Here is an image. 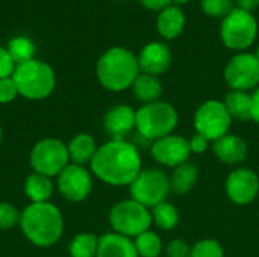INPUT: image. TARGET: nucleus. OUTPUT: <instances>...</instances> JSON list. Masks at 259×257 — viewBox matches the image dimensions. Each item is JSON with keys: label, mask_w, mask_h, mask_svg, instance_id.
Listing matches in <instances>:
<instances>
[{"label": "nucleus", "mask_w": 259, "mask_h": 257, "mask_svg": "<svg viewBox=\"0 0 259 257\" xmlns=\"http://www.w3.org/2000/svg\"><path fill=\"white\" fill-rule=\"evenodd\" d=\"M91 173L106 185L129 186L143 170L140 150L126 139H111L102 144L91 164Z\"/></svg>", "instance_id": "obj_1"}, {"label": "nucleus", "mask_w": 259, "mask_h": 257, "mask_svg": "<svg viewBox=\"0 0 259 257\" xmlns=\"http://www.w3.org/2000/svg\"><path fill=\"white\" fill-rule=\"evenodd\" d=\"M20 227L27 241L36 247H50L59 241L64 220L59 209L47 203H30L21 212Z\"/></svg>", "instance_id": "obj_2"}, {"label": "nucleus", "mask_w": 259, "mask_h": 257, "mask_svg": "<svg viewBox=\"0 0 259 257\" xmlns=\"http://www.w3.org/2000/svg\"><path fill=\"white\" fill-rule=\"evenodd\" d=\"M97 79L100 85L112 92L132 88L140 76L138 58L127 48L114 47L106 50L97 62Z\"/></svg>", "instance_id": "obj_3"}, {"label": "nucleus", "mask_w": 259, "mask_h": 257, "mask_svg": "<svg viewBox=\"0 0 259 257\" xmlns=\"http://www.w3.org/2000/svg\"><path fill=\"white\" fill-rule=\"evenodd\" d=\"M179 123V114L176 108L167 101H153L143 105L137 111L135 129L138 135L147 141H156L167 135H171Z\"/></svg>", "instance_id": "obj_4"}, {"label": "nucleus", "mask_w": 259, "mask_h": 257, "mask_svg": "<svg viewBox=\"0 0 259 257\" xmlns=\"http://www.w3.org/2000/svg\"><path fill=\"white\" fill-rule=\"evenodd\" d=\"M18 94L29 100H42L52 94L56 85L53 70L36 59L18 64L12 74Z\"/></svg>", "instance_id": "obj_5"}, {"label": "nucleus", "mask_w": 259, "mask_h": 257, "mask_svg": "<svg viewBox=\"0 0 259 257\" xmlns=\"http://www.w3.org/2000/svg\"><path fill=\"white\" fill-rule=\"evenodd\" d=\"M152 223L150 209L132 198L115 203L109 211V224L112 230L131 239L150 230Z\"/></svg>", "instance_id": "obj_6"}, {"label": "nucleus", "mask_w": 259, "mask_h": 257, "mask_svg": "<svg viewBox=\"0 0 259 257\" xmlns=\"http://www.w3.org/2000/svg\"><path fill=\"white\" fill-rule=\"evenodd\" d=\"M258 35V21L252 12L234 8L220 26V36L223 44L232 50H246L250 47Z\"/></svg>", "instance_id": "obj_7"}, {"label": "nucleus", "mask_w": 259, "mask_h": 257, "mask_svg": "<svg viewBox=\"0 0 259 257\" xmlns=\"http://www.w3.org/2000/svg\"><path fill=\"white\" fill-rule=\"evenodd\" d=\"M131 198L152 209L162 201H167L170 189V177L158 168H146L129 185Z\"/></svg>", "instance_id": "obj_8"}, {"label": "nucleus", "mask_w": 259, "mask_h": 257, "mask_svg": "<svg viewBox=\"0 0 259 257\" xmlns=\"http://www.w3.org/2000/svg\"><path fill=\"white\" fill-rule=\"evenodd\" d=\"M29 162L33 173L52 179L55 176H59L61 171L70 164L68 148L62 141L56 138L41 139L32 147Z\"/></svg>", "instance_id": "obj_9"}, {"label": "nucleus", "mask_w": 259, "mask_h": 257, "mask_svg": "<svg viewBox=\"0 0 259 257\" xmlns=\"http://www.w3.org/2000/svg\"><path fill=\"white\" fill-rule=\"evenodd\" d=\"M232 118L220 100H206L194 112V129L196 133L203 135L209 141H217L229 133L232 126Z\"/></svg>", "instance_id": "obj_10"}, {"label": "nucleus", "mask_w": 259, "mask_h": 257, "mask_svg": "<svg viewBox=\"0 0 259 257\" xmlns=\"http://www.w3.org/2000/svg\"><path fill=\"white\" fill-rule=\"evenodd\" d=\"M225 80L234 91H250L259 85V61L252 53H238L225 67Z\"/></svg>", "instance_id": "obj_11"}, {"label": "nucleus", "mask_w": 259, "mask_h": 257, "mask_svg": "<svg viewBox=\"0 0 259 257\" xmlns=\"http://www.w3.org/2000/svg\"><path fill=\"white\" fill-rule=\"evenodd\" d=\"M59 194L71 203H80L93 191V176L83 165L68 164L58 176Z\"/></svg>", "instance_id": "obj_12"}, {"label": "nucleus", "mask_w": 259, "mask_h": 257, "mask_svg": "<svg viewBox=\"0 0 259 257\" xmlns=\"http://www.w3.org/2000/svg\"><path fill=\"white\" fill-rule=\"evenodd\" d=\"M150 155L159 165H164L167 168H176L188 162L191 156V148L187 138L171 133L153 141L150 145Z\"/></svg>", "instance_id": "obj_13"}, {"label": "nucleus", "mask_w": 259, "mask_h": 257, "mask_svg": "<svg viewBox=\"0 0 259 257\" xmlns=\"http://www.w3.org/2000/svg\"><path fill=\"white\" fill-rule=\"evenodd\" d=\"M225 189L228 198L234 204H250L259 194L258 174L250 168H235L229 173Z\"/></svg>", "instance_id": "obj_14"}, {"label": "nucleus", "mask_w": 259, "mask_h": 257, "mask_svg": "<svg viewBox=\"0 0 259 257\" xmlns=\"http://www.w3.org/2000/svg\"><path fill=\"white\" fill-rule=\"evenodd\" d=\"M137 58H138L140 71L150 76L164 74L171 65V50L168 48L167 44L161 41H153L146 44Z\"/></svg>", "instance_id": "obj_15"}, {"label": "nucleus", "mask_w": 259, "mask_h": 257, "mask_svg": "<svg viewBox=\"0 0 259 257\" xmlns=\"http://www.w3.org/2000/svg\"><path fill=\"white\" fill-rule=\"evenodd\" d=\"M135 118L137 111L129 105H115L105 114L103 126L112 139H126V136L135 129Z\"/></svg>", "instance_id": "obj_16"}, {"label": "nucleus", "mask_w": 259, "mask_h": 257, "mask_svg": "<svg viewBox=\"0 0 259 257\" xmlns=\"http://www.w3.org/2000/svg\"><path fill=\"white\" fill-rule=\"evenodd\" d=\"M212 151L220 162L226 165H237L246 161L249 147L241 136L235 133H228L220 139L214 141Z\"/></svg>", "instance_id": "obj_17"}, {"label": "nucleus", "mask_w": 259, "mask_h": 257, "mask_svg": "<svg viewBox=\"0 0 259 257\" xmlns=\"http://www.w3.org/2000/svg\"><path fill=\"white\" fill-rule=\"evenodd\" d=\"M96 257H140L131 238L115 232L99 236V250Z\"/></svg>", "instance_id": "obj_18"}, {"label": "nucleus", "mask_w": 259, "mask_h": 257, "mask_svg": "<svg viewBox=\"0 0 259 257\" xmlns=\"http://www.w3.org/2000/svg\"><path fill=\"white\" fill-rule=\"evenodd\" d=\"M185 14L179 6L170 5L165 9L159 11L158 20H156V29L159 35L165 39H175L178 38L185 27Z\"/></svg>", "instance_id": "obj_19"}, {"label": "nucleus", "mask_w": 259, "mask_h": 257, "mask_svg": "<svg viewBox=\"0 0 259 257\" xmlns=\"http://www.w3.org/2000/svg\"><path fill=\"white\" fill-rule=\"evenodd\" d=\"M67 148L71 164L85 167V164H91L99 147L96 144V139L90 133H77L67 144Z\"/></svg>", "instance_id": "obj_20"}, {"label": "nucleus", "mask_w": 259, "mask_h": 257, "mask_svg": "<svg viewBox=\"0 0 259 257\" xmlns=\"http://www.w3.org/2000/svg\"><path fill=\"white\" fill-rule=\"evenodd\" d=\"M197 179H199V168L188 161L173 168V173L170 176V189L176 195H185L194 188Z\"/></svg>", "instance_id": "obj_21"}, {"label": "nucleus", "mask_w": 259, "mask_h": 257, "mask_svg": "<svg viewBox=\"0 0 259 257\" xmlns=\"http://www.w3.org/2000/svg\"><path fill=\"white\" fill-rule=\"evenodd\" d=\"M225 106L232 120L252 121V94L247 91H231L225 97Z\"/></svg>", "instance_id": "obj_22"}, {"label": "nucleus", "mask_w": 259, "mask_h": 257, "mask_svg": "<svg viewBox=\"0 0 259 257\" xmlns=\"http://www.w3.org/2000/svg\"><path fill=\"white\" fill-rule=\"evenodd\" d=\"M162 89L164 88L158 76H150L144 73H141L132 85V92L135 98L141 101L143 105L158 101L159 97L162 95Z\"/></svg>", "instance_id": "obj_23"}, {"label": "nucleus", "mask_w": 259, "mask_h": 257, "mask_svg": "<svg viewBox=\"0 0 259 257\" xmlns=\"http://www.w3.org/2000/svg\"><path fill=\"white\" fill-rule=\"evenodd\" d=\"M24 194L30 203H47L53 194V183L50 177L32 173L24 182Z\"/></svg>", "instance_id": "obj_24"}, {"label": "nucleus", "mask_w": 259, "mask_h": 257, "mask_svg": "<svg viewBox=\"0 0 259 257\" xmlns=\"http://www.w3.org/2000/svg\"><path fill=\"white\" fill-rule=\"evenodd\" d=\"M152 212V220L156 224L158 229L161 230H173L181 220L179 211L175 204L168 201H162L158 206L150 209Z\"/></svg>", "instance_id": "obj_25"}, {"label": "nucleus", "mask_w": 259, "mask_h": 257, "mask_svg": "<svg viewBox=\"0 0 259 257\" xmlns=\"http://www.w3.org/2000/svg\"><path fill=\"white\" fill-rule=\"evenodd\" d=\"M97 250H99V236L88 232L76 235L68 245L70 257H96Z\"/></svg>", "instance_id": "obj_26"}, {"label": "nucleus", "mask_w": 259, "mask_h": 257, "mask_svg": "<svg viewBox=\"0 0 259 257\" xmlns=\"http://www.w3.org/2000/svg\"><path fill=\"white\" fill-rule=\"evenodd\" d=\"M134 244L140 257H159L164 250L161 236L152 230H147L140 236H137L134 239Z\"/></svg>", "instance_id": "obj_27"}, {"label": "nucleus", "mask_w": 259, "mask_h": 257, "mask_svg": "<svg viewBox=\"0 0 259 257\" xmlns=\"http://www.w3.org/2000/svg\"><path fill=\"white\" fill-rule=\"evenodd\" d=\"M8 53L11 55L12 61L18 65V64H23V62H27V61L33 59L35 45H33V42L29 38L18 36V38H14V39L9 41Z\"/></svg>", "instance_id": "obj_28"}, {"label": "nucleus", "mask_w": 259, "mask_h": 257, "mask_svg": "<svg viewBox=\"0 0 259 257\" xmlns=\"http://www.w3.org/2000/svg\"><path fill=\"white\" fill-rule=\"evenodd\" d=\"M190 257H225V250L219 241L206 238V239L197 241L191 247Z\"/></svg>", "instance_id": "obj_29"}, {"label": "nucleus", "mask_w": 259, "mask_h": 257, "mask_svg": "<svg viewBox=\"0 0 259 257\" xmlns=\"http://www.w3.org/2000/svg\"><path fill=\"white\" fill-rule=\"evenodd\" d=\"M202 9L206 15L225 18L234 9V0H202Z\"/></svg>", "instance_id": "obj_30"}, {"label": "nucleus", "mask_w": 259, "mask_h": 257, "mask_svg": "<svg viewBox=\"0 0 259 257\" xmlns=\"http://www.w3.org/2000/svg\"><path fill=\"white\" fill-rule=\"evenodd\" d=\"M21 212L18 209L6 201H0V230H9L20 224Z\"/></svg>", "instance_id": "obj_31"}, {"label": "nucleus", "mask_w": 259, "mask_h": 257, "mask_svg": "<svg viewBox=\"0 0 259 257\" xmlns=\"http://www.w3.org/2000/svg\"><path fill=\"white\" fill-rule=\"evenodd\" d=\"M17 95H18V89L14 79L12 77L0 79V103L2 105L11 103L15 100Z\"/></svg>", "instance_id": "obj_32"}, {"label": "nucleus", "mask_w": 259, "mask_h": 257, "mask_svg": "<svg viewBox=\"0 0 259 257\" xmlns=\"http://www.w3.org/2000/svg\"><path fill=\"white\" fill-rule=\"evenodd\" d=\"M167 257H190L191 247L184 239H171L165 247Z\"/></svg>", "instance_id": "obj_33"}, {"label": "nucleus", "mask_w": 259, "mask_h": 257, "mask_svg": "<svg viewBox=\"0 0 259 257\" xmlns=\"http://www.w3.org/2000/svg\"><path fill=\"white\" fill-rule=\"evenodd\" d=\"M15 71V62L12 61L8 50L0 47V79L12 77Z\"/></svg>", "instance_id": "obj_34"}, {"label": "nucleus", "mask_w": 259, "mask_h": 257, "mask_svg": "<svg viewBox=\"0 0 259 257\" xmlns=\"http://www.w3.org/2000/svg\"><path fill=\"white\" fill-rule=\"evenodd\" d=\"M190 148H191V153H196V155H202L205 153L208 148H209V139L205 138L203 135H199V133H194L190 139Z\"/></svg>", "instance_id": "obj_35"}, {"label": "nucleus", "mask_w": 259, "mask_h": 257, "mask_svg": "<svg viewBox=\"0 0 259 257\" xmlns=\"http://www.w3.org/2000/svg\"><path fill=\"white\" fill-rule=\"evenodd\" d=\"M141 5L152 11H162L171 5V0H140Z\"/></svg>", "instance_id": "obj_36"}, {"label": "nucleus", "mask_w": 259, "mask_h": 257, "mask_svg": "<svg viewBox=\"0 0 259 257\" xmlns=\"http://www.w3.org/2000/svg\"><path fill=\"white\" fill-rule=\"evenodd\" d=\"M252 121L259 124V88L252 94Z\"/></svg>", "instance_id": "obj_37"}, {"label": "nucleus", "mask_w": 259, "mask_h": 257, "mask_svg": "<svg viewBox=\"0 0 259 257\" xmlns=\"http://www.w3.org/2000/svg\"><path fill=\"white\" fill-rule=\"evenodd\" d=\"M238 8L247 12H253L259 6V0H237Z\"/></svg>", "instance_id": "obj_38"}, {"label": "nucleus", "mask_w": 259, "mask_h": 257, "mask_svg": "<svg viewBox=\"0 0 259 257\" xmlns=\"http://www.w3.org/2000/svg\"><path fill=\"white\" fill-rule=\"evenodd\" d=\"M185 3H188V0H171V5H175V6H182Z\"/></svg>", "instance_id": "obj_39"}, {"label": "nucleus", "mask_w": 259, "mask_h": 257, "mask_svg": "<svg viewBox=\"0 0 259 257\" xmlns=\"http://www.w3.org/2000/svg\"><path fill=\"white\" fill-rule=\"evenodd\" d=\"M255 56L258 58V61H259V45H258V48H256V53H255Z\"/></svg>", "instance_id": "obj_40"}, {"label": "nucleus", "mask_w": 259, "mask_h": 257, "mask_svg": "<svg viewBox=\"0 0 259 257\" xmlns=\"http://www.w3.org/2000/svg\"><path fill=\"white\" fill-rule=\"evenodd\" d=\"M0 142H2V127H0Z\"/></svg>", "instance_id": "obj_41"}]
</instances>
